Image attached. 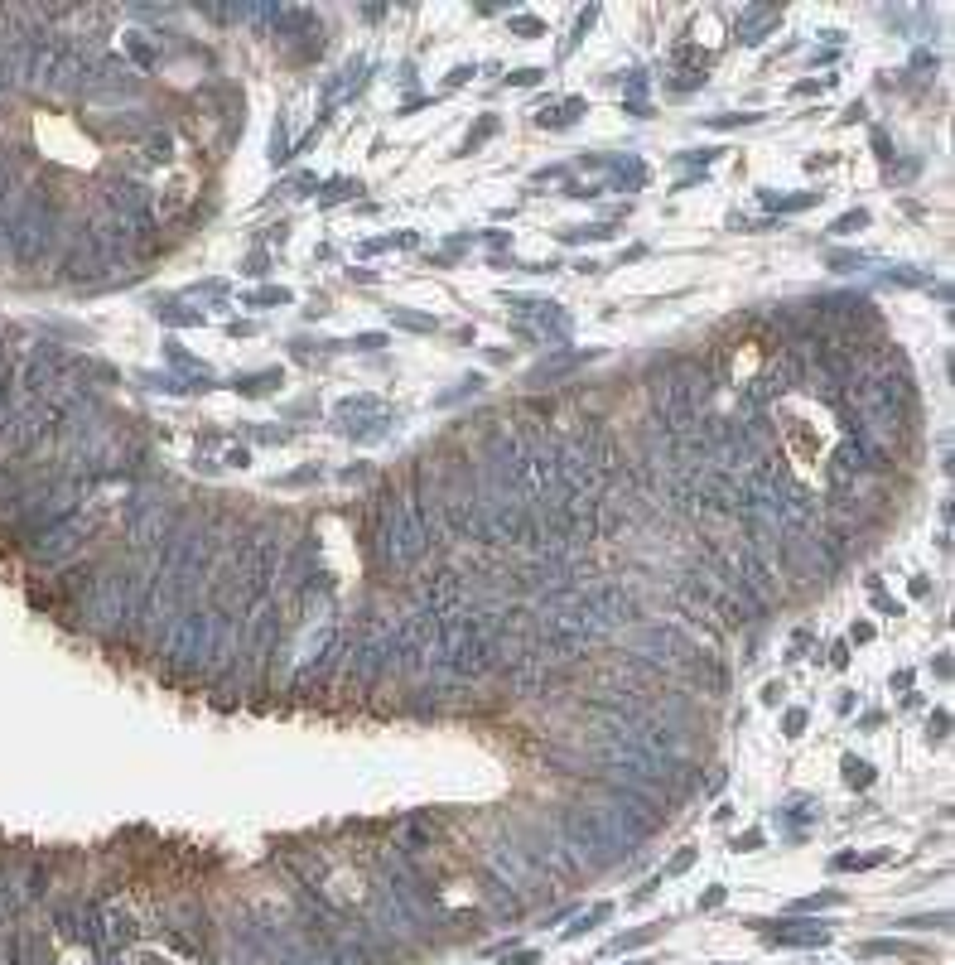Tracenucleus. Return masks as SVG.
<instances>
[{"label": "nucleus", "instance_id": "f257e3e1", "mask_svg": "<svg viewBox=\"0 0 955 965\" xmlns=\"http://www.w3.org/2000/svg\"><path fill=\"white\" fill-rule=\"evenodd\" d=\"M555 835H560L570 864H579V869H608L613 859L623 855L594 806H565V811L555 816Z\"/></svg>", "mask_w": 955, "mask_h": 965}, {"label": "nucleus", "instance_id": "f03ea898", "mask_svg": "<svg viewBox=\"0 0 955 965\" xmlns=\"http://www.w3.org/2000/svg\"><path fill=\"white\" fill-rule=\"evenodd\" d=\"M676 604H681L695 623H710L714 633H734V628H743V618H748V608L738 604L719 579L705 575V570L690 575L681 589H676Z\"/></svg>", "mask_w": 955, "mask_h": 965}, {"label": "nucleus", "instance_id": "7ed1b4c3", "mask_svg": "<svg viewBox=\"0 0 955 965\" xmlns=\"http://www.w3.org/2000/svg\"><path fill=\"white\" fill-rule=\"evenodd\" d=\"M468 594H473V589H468V575L449 570V565H439V570H430V575L420 579V599H425L420 608H430V613H459Z\"/></svg>", "mask_w": 955, "mask_h": 965}, {"label": "nucleus", "instance_id": "20e7f679", "mask_svg": "<svg viewBox=\"0 0 955 965\" xmlns=\"http://www.w3.org/2000/svg\"><path fill=\"white\" fill-rule=\"evenodd\" d=\"M102 937H107V946H126V941L136 937V917H131V908L102 912Z\"/></svg>", "mask_w": 955, "mask_h": 965}, {"label": "nucleus", "instance_id": "39448f33", "mask_svg": "<svg viewBox=\"0 0 955 965\" xmlns=\"http://www.w3.org/2000/svg\"><path fill=\"white\" fill-rule=\"evenodd\" d=\"M174 145H179V136H174L169 126L150 131V136H145V160H174Z\"/></svg>", "mask_w": 955, "mask_h": 965}, {"label": "nucleus", "instance_id": "423d86ee", "mask_svg": "<svg viewBox=\"0 0 955 965\" xmlns=\"http://www.w3.org/2000/svg\"><path fill=\"white\" fill-rule=\"evenodd\" d=\"M430 840H435V830L425 826V821H406V826H401V850H410V855L430 850Z\"/></svg>", "mask_w": 955, "mask_h": 965}]
</instances>
